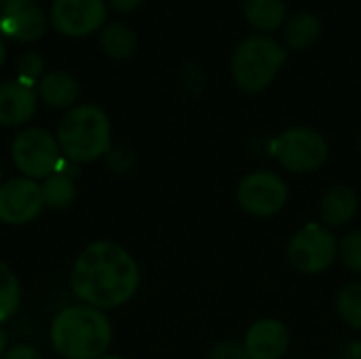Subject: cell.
<instances>
[{"mask_svg":"<svg viewBox=\"0 0 361 359\" xmlns=\"http://www.w3.org/2000/svg\"><path fill=\"white\" fill-rule=\"evenodd\" d=\"M2 359H42V353L27 343H19L15 347H8Z\"/></svg>","mask_w":361,"mask_h":359,"instance_id":"4316f807","label":"cell"},{"mask_svg":"<svg viewBox=\"0 0 361 359\" xmlns=\"http://www.w3.org/2000/svg\"><path fill=\"white\" fill-rule=\"evenodd\" d=\"M44 209L40 182L17 176L0 184V222L8 226L30 224Z\"/></svg>","mask_w":361,"mask_h":359,"instance_id":"9c48e42d","label":"cell"},{"mask_svg":"<svg viewBox=\"0 0 361 359\" xmlns=\"http://www.w3.org/2000/svg\"><path fill=\"white\" fill-rule=\"evenodd\" d=\"M99 359H125V358H121V355H110V353H106L104 358H99Z\"/></svg>","mask_w":361,"mask_h":359,"instance_id":"1f68e13d","label":"cell"},{"mask_svg":"<svg viewBox=\"0 0 361 359\" xmlns=\"http://www.w3.org/2000/svg\"><path fill=\"white\" fill-rule=\"evenodd\" d=\"M336 311L349 328L361 330V281L349 284L338 292Z\"/></svg>","mask_w":361,"mask_h":359,"instance_id":"44dd1931","label":"cell"},{"mask_svg":"<svg viewBox=\"0 0 361 359\" xmlns=\"http://www.w3.org/2000/svg\"><path fill=\"white\" fill-rule=\"evenodd\" d=\"M106 165L112 174L116 176H127L133 171L135 167V152L129 148V146H123V144H116L112 146L108 152H106Z\"/></svg>","mask_w":361,"mask_h":359,"instance_id":"603a6c76","label":"cell"},{"mask_svg":"<svg viewBox=\"0 0 361 359\" xmlns=\"http://www.w3.org/2000/svg\"><path fill=\"white\" fill-rule=\"evenodd\" d=\"M49 341L61 359H99L112 345V324L99 309L68 305L51 320Z\"/></svg>","mask_w":361,"mask_h":359,"instance_id":"7a4b0ae2","label":"cell"},{"mask_svg":"<svg viewBox=\"0 0 361 359\" xmlns=\"http://www.w3.org/2000/svg\"><path fill=\"white\" fill-rule=\"evenodd\" d=\"M271 154L288 171L311 174L328 161V142L311 127H292L273 142Z\"/></svg>","mask_w":361,"mask_h":359,"instance_id":"8992f818","label":"cell"},{"mask_svg":"<svg viewBox=\"0 0 361 359\" xmlns=\"http://www.w3.org/2000/svg\"><path fill=\"white\" fill-rule=\"evenodd\" d=\"M360 150H361V140H360Z\"/></svg>","mask_w":361,"mask_h":359,"instance_id":"d590c367","label":"cell"},{"mask_svg":"<svg viewBox=\"0 0 361 359\" xmlns=\"http://www.w3.org/2000/svg\"><path fill=\"white\" fill-rule=\"evenodd\" d=\"M182 83L188 91L192 93H201L203 87H205V76L201 74V70L197 66H186L182 70Z\"/></svg>","mask_w":361,"mask_h":359,"instance_id":"484cf974","label":"cell"},{"mask_svg":"<svg viewBox=\"0 0 361 359\" xmlns=\"http://www.w3.org/2000/svg\"><path fill=\"white\" fill-rule=\"evenodd\" d=\"M283 63L286 51L281 44L267 36H250L233 55V78L241 91L260 93L275 80Z\"/></svg>","mask_w":361,"mask_h":359,"instance_id":"277c9868","label":"cell"},{"mask_svg":"<svg viewBox=\"0 0 361 359\" xmlns=\"http://www.w3.org/2000/svg\"><path fill=\"white\" fill-rule=\"evenodd\" d=\"M351 358L361 359V343H357V345L353 347V351H351Z\"/></svg>","mask_w":361,"mask_h":359,"instance_id":"4dcf8cb0","label":"cell"},{"mask_svg":"<svg viewBox=\"0 0 361 359\" xmlns=\"http://www.w3.org/2000/svg\"><path fill=\"white\" fill-rule=\"evenodd\" d=\"M11 159L23 178L42 182L55 174L63 154L59 150L57 138L42 127L21 129L11 144Z\"/></svg>","mask_w":361,"mask_h":359,"instance_id":"5b68a950","label":"cell"},{"mask_svg":"<svg viewBox=\"0 0 361 359\" xmlns=\"http://www.w3.org/2000/svg\"><path fill=\"white\" fill-rule=\"evenodd\" d=\"M106 15L104 0H55L51 6V25L63 36L80 38L99 30Z\"/></svg>","mask_w":361,"mask_h":359,"instance_id":"30bf717a","label":"cell"},{"mask_svg":"<svg viewBox=\"0 0 361 359\" xmlns=\"http://www.w3.org/2000/svg\"><path fill=\"white\" fill-rule=\"evenodd\" d=\"M243 347L252 359H281L290 349V332L279 320L264 317L250 326Z\"/></svg>","mask_w":361,"mask_h":359,"instance_id":"7c38bea8","label":"cell"},{"mask_svg":"<svg viewBox=\"0 0 361 359\" xmlns=\"http://www.w3.org/2000/svg\"><path fill=\"white\" fill-rule=\"evenodd\" d=\"M112 8H116L118 13H131L135 11L144 0H108Z\"/></svg>","mask_w":361,"mask_h":359,"instance_id":"83f0119b","label":"cell"},{"mask_svg":"<svg viewBox=\"0 0 361 359\" xmlns=\"http://www.w3.org/2000/svg\"><path fill=\"white\" fill-rule=\"evenodd\" d=\"M21 307V284L15 271L0 260V326L17 315Z\"/></svg>","mask_w":361,"mask_h":359,"instance_id":"ffe728a7","label":"cell"},{"mask_svg":"<svg viewBox=\"0 0 361 359\" xmlns=\"http://www.w3.org/2000/svg\"><path fill=\"white\" fill-rule=\"evenodd\" d=\"M0 184H2V165H0Z\"/></svg>","mask_w":361,"mask_h":359,"instance_id":"d6a6232c","label":"cell"},{"mask_svg":"<svg viewBox=\"0 0 361 359\" xmlns=\"http://www.w3.org/2000/svg\"><path fill=\"white\" fill-rule=\"evenodd\" d=\"M38 99H42L47 106L57 110H70L76 106L80 97V85L78 80L68 72H49L38 80L36 87Z\"/></svg>","mask_w":361,"mask_h":359,"instance_id":"5bb4252c","label":"cell"},{"mask_svg":"<svg viewBox=\"0 0 361 359\" xmlns=\"http://www.w3.org/2000/svg\"><path fill=\"white\" fill-rule=\"evenodd\" d=\"M336 359H347V358H336Z\"/></svg>","mask_w":361,"mask_h":359,"instance_id":"e575fe53","label":"cell"},{"mask_svg":"<svg viewBox=\"0 0 361 359\" xmlns=\"http://www.w3.org/2000/svg\"><path fill=\"white\" fill-rule=\"evenodd\" d=\"M239 207L256 218H269L288 203V186L273 171H252L237 186Z\"/></svg>","mask_w":361,"mask_h":359,"instance_id":"ba28073f","label":"cell"},{"mask_svg":"<svg viewBox=\"0 0 361 359\" xmlns=\"http://www.w3.org/2000/svg\"><path fill=\"white\" fill-rule=\"evenodd\" d=\"M102 49L112 59H129L137 49V36L123 23H110L99 34Z\"/></svg>","mask_w":361,"mask_h":359,"instance_id":"d6986e66","label":"cell"},{"mask_svg":"<svg viewBox=\"0 0 361 359\" xmlns=\"http://www.w3.org/2000/svg\"><path fill=\"white\" fill-rule=\"evenodd\" d=\"M40 190H42L44 207L55 209V212L68 209L76 201V182H74V178H70L66 174H59V171L44 178L40 182Z\"/></svg>","mask_w":361,"mask_h":359,"instance_id":"e0dca14e","label":"cell"},{"mask_svg":"<svg viewBox=\"0 0 361 359\" xmlns=\"http://www.w3.org/2000/svg\"><path fill=\"white\" fill-rule=\"evenodd\" d=\"M4 61H6V47H4V42L0 40V68L4 66Z\"/></svg>","mask_w":361,"mask_h":359,"instance_id":"f546056e","label":"cell"},{"mask_svg":"<svg viewBox=\"0 0 361 359\" xmlns=\"http://www.w3.org/2000/svg\"><path fill=\"white\" fill-rule=\"evenodd\" d=\"M140 288V267L118 243L102 239L89 243L74 260L70 290L82 303L99 311L127 305Z\"/></svg>","mask_w":361,"mask_h":359,"instance_id":"6da1fadb","label":"cell"},{"mask_svg":"<svg viewBox=\"0 0 361 359\" xmlns=\"http://www.w3.org/2000/svg\"><path fill=\"white\" fill-rule=\"evenodd\" d=\"M8 351V336L4 332V328L0 326V359L4 358V353Z\"/></svg>","mask_w":361,"mask_h":359,"instance_id":"f1b7e54d","label":"cell"},{"mask_svg":"<svg viewBox=\"0 0 361 359\" xmlns=\"http://www.w3.org/2000/svg\"><path fill=\"white\" fill-rule=\"evenodd\" d=\"M4 2H6V0H0V4H4Z\"/></svg>","mask_w":361,"mask_h":359,"instance_id":"836d02e7","label":"cell"},{"mask_svg":"<svg viewBox=\"0 0 361 359\" xmlns=\"http://www.w3.org/2000/svg\"><path fill=\"white\" fill-rule=\"evenodd\" d=\"M38 95L21 80L0 83V127H21L36 114Z\"/></svg>","mask_w":361,"mask_h":359,"instance_id":"4fadbf2b","label":"cell"},{"mask_svg":"<svg viewBox=\"0 0 361 359\" xmlns=\"http://www.w3.org/2000/svg\"><path fill=\"white\" fill-rule=\"evenodd\" d=\"M357 209H360V199L355 190L349 186L330 188L319 203V216L324 226H343L355 218Z\"/></svg>","mask_w":361,"mask_h":359,"instance_id":"9a60e30c","label":"cell"},{"mask_svg":"<svg viewBox=\"0 0 361 359\" xmlns=\"http://www.w3.org/2000/svg\"><path fill=\"white\" fill-rule=\"evenodd\" d=\"M42 76H44V59L38 53L21 55V59L17 63V80L34 87V83L40 80Z\"/></svg>","mask_w":361,"mask_h":359,"instance_id":"cb8c5ba5","label":"cell"},{"mask_svg":"<svg viewBox=\"0 0 361 359\" xmlns=\"http://www.w3.org/2000/svg\"><path fill=\"white\" fill-rule=\"evenodd\" d=\"M319 32H322V23H319L317 15L298 13L288 21L286 42L296 51H305V49H309V47H313L317 42Z\"/></svg>","mask_w":361,"mask_h":359,"instance_id":"ac0fdd59","label":"cell"},{"mask_svg":"<svg viewBox=\"0 0 361 359\" xmlns=\"http://www.w3.org/2000/svg\"><path fill=\"white\" fill-rule=\"evenodd\" d=\"M338 256L343 260V264L355 273V275H361V231H353L349 233L341 245H338Z\"/></svg>","mask_w":361,"mask_h":359,"instance_id":"7402d4cb","label":"cell"},{"mask_svg":"<svg viewBox=\"0 0 361 359\" xmlns=\"http://www.w3.org/2000/svg\"><path fill=\"white\" fill-rule=\"evenodd\" d=\"M0 32L19 42H34L47 32V15L34 0H6L0 11Z\"/></svg>","mask_w":361,"mask_h":359,"instance_id":"8fae6325","label":"cell"},{"mask_svg":"<svg viewBox=\"0 0 361 359\" xmlns=\"http://www.w3.org/2000/svg\"><path fill=\"white\" fill-rule=\"evenodd\" d=\"M243 15L252 28L275 32L286 19V4L283 0H243Z\"/></svg>","mask_w":361,"mask_h":359,"instance_id":"2e32d148","label":"cell"},{"mask_svg":"<svg viewBox=\"0 0 361 359\" xmlns=\"http://www.w3.org/2000/svg\"><path fill=\"white\" fill-rule=\"evenodd\" d=\"M209 359H252L247 355L245 347L239 345V343H233V341H226V343H220L214 347V351L209 353Z\"/></svg>","mask_w":361,"mask_h":359,"instance_id":"d4e9b609","label":"cell"},{"mask_svg":"<svg viewBox=\"0 0 361 359\" xmlns=\"http://www.w3.org/2000/svg\"><path fill=\"white\" fill-rule=\"evenodd\" d=\"M338 256L336 237L328 226L311 222L302 226L288 243V260L298 273L317 275L332 267Z\"/></svg>","mask_w":361,"mask_h":359,"instance_id":"52a82bcc","label":"cell"},{"mask_svg":"<svg viewBox=\"0 0 361 359\" xmlns=\"http://www.w3.org/2000/svg\"><path fill=\"white\" fill-rule=\"evenodd\" d=\"M61 154L76 163L87 165L104 159L112 148V125L108 114L95 104H78L61 116L55 129Z\"/></svg>","mask_w":361,"mask_h":359,"instance_id":"3957f363","label":"cell"}]
</instances>
